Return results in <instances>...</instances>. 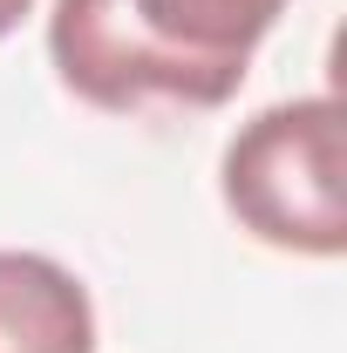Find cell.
<instances>
[{
  "label": "cell",
  "mask_w": 347,
  "mask_h": 353,
  "mask_svg": "<svg viewBox=\"0 0 347 353\" xmlns=\"http://www.w3.org/2000/svg\"><path fill=\"white\" fill-rule=\"evenodd\" d=\"M123 7L212 88L218 102H232L238 82H245L252 48L265 41V28L279 21L286 0H123Z\"/></svg>",
  "instance_id": "cell-2"
},
{
  "label": "cell",
  "mask_w": 347,
  "mask_h": 353,
  "mask_svg": "<svg viewBox=\"0 0 347 353\" xmlns=\"http://www.w3.org/2000/svg\"><path fill=\"white\" fill-rule=\"evenodd\" d=\"M0 353H95V312L68 265L0 252Z\"/></svg>",
  "instance_id": "cell-3"
},
{
  "label": "cell",
  "mask_w": 347,
  "mask_h": 353,
  "mask_svg": "<svg viewBox=\"0 0 347 353\" xmlns=\"http://www.w3.org/2000/svg\"><path fill=\"white\" fill-rule=\"evenodd\" d=\"M225 204L252 238L306 259L347 252V183H341V102L300 95L259 109L225 143Z\"/></svg>",
  "instance_id": "cell-1"
},
{
  "label": "cell",
  "mask_w": 347,
  "mask_h": 353,
  "mask_svg": "<svg viewBox=\"0 0 347 353\" xmlns=\"http://www.w3.org/2000/svg\"><path fill=\"white\" fill-rule=\"evenodd\" d=\"M28 7H35V0H0V41L21 28V14H28Z\"/></svg>",
  "instance_id": "cell-4"
}]
</instances>
